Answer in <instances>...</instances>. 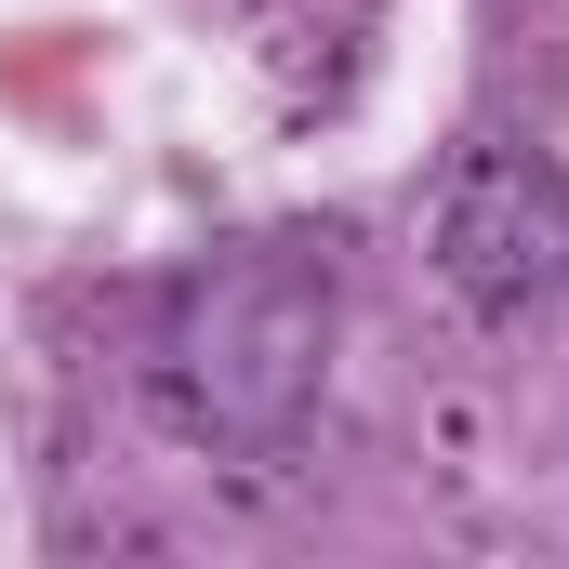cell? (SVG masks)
I'll list each match as a JSON object with an SVG mask.
<instances>
[{
  "instance_id": "cell-1",
  "label": "cell",
  "mask_w": 569,
  "mask_h": 569,
  "mask_svg": "<svg viewBox=\"0 0 569 569\" xmlns=\"http://www.w3.org/2000/svg\"><path fill=\"white\" fill-rule=\"evenodd\" d=\"M318 358H331V266L318 239H239L212 266H186L159 305V398L199 450L279 463L318 411Z\"/></svg>"
},
{
  "instance_id": "cell-2",
  "label": "cell",
  "mask_w": 569,
  "mask_h": 569,
  "mask_svg": "<svg viewBox=\"0 0 569 569\" xmlns=\"http://www.w3.org/2000/svg\"><path fill=\"white\" fill-rule=\"evenodd\" d=\"M425 239H437V279L477 318H530L569 291V186L530 146H463L425 199Z\"/></svg>"
}]
</instances>
